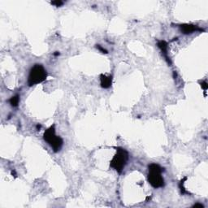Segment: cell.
I'll use <instances>...</instances> for the list:
<instances>
[{
    "label": "cell",
    "mask_w": 208,
    "mask_h": 208,
    "mask_svg": "<svg viewBox=\"0 0 208 208\" xmlns=\"http://www.w3.org/2000/svg\"><path fill=\"white\" fill-rule=\"evenodd\" d=\"M164 168L159 166V164H151L149 165L147 180L152 187L155 189L164 187V179L162 176Z\"/></svg>",
    "instance_id": "cell-1"
},
{
    "label": "cell",
    "mask_w": 208,
    "mask_h": 208,
    "mask_svg": "<svg viewBox=\"0 0 208 208\" xmlns=\"http://www.w3.org/2000/svg\"><path fill=\"white\" fill-rule=\"evenodd\" d=\"M128 161V153L122 147H117L116 153L110 162V167L118 173H121Z\"/></svg>",
    "instance_id": "cell-2"
},
{
    "label": "cell",
    "mask_w": 208,
    "mask_h": 208,
    "mask_svg": "<svg viewBox=\"0 0 208 208\" xmlns=\"http://www.w3.org/2000/svg\"><path fill=\"white\" fill-rule=\"evenodd\" d=\"M43 138L45 141L49 144L50 147L53 149V151L57 153L61 150L63 144V141L60 137L55 135V125H51L50 127L44 132Z\"/></svg>",
    "instance_id": "cell-3"
},
{
    "label": "cell",
    "mask_w": 208,
    "mask_h": 208,
    "mask_svg": "<svg viewBox=\"0 0 208 208\" xmlns=\"http://www.w3.org/2000/svg\"><path fill=\"white\" fill-rule=\"evenodd\" d=\"M47 77V72L42 64H35L29 71L28 85L33 86L42 83Z\"/></svg>",
    "instance_id": "cell-4"
},
{
    "label": "cell",
    "mask_w": 208,
    "mask_h": 208,
    "mask_svg": "<svg viewBox=\"0 0 208 208\" xmlns=\"http://www.w3.org/2000/svg\"><path fill=\"white\" fill-rule=\"evenodd\" d=\"M180 29L184 34H193V32L196 31H204L203 29L199 28L198 26L194 24H183L180 25Z\"/></svg>",
    "instance_id": "cell-5"
},
{
    "label": "cell",
    "mask_w": 208,
    "mask_h": 208,
    "mask_svg": "<svg viewBox=\"0 0 208 208\" xmlns=\"http://www.w3.org/2000/svg\"><path fill=\"white\" fill-rule=\"evenodd\" d=\"M101 86L103 89H108L112 86V76H106L104 74L100 75Z\"/></svg>",
    "instance_id": "cell-6"
},
{
    "label": "cell",
    "mask_w": 208,
    "mask_h": 208,
    "mask_svg": "<svg viewBox=\"0 0 208 208\" xmlns=\"http://www.w3.org/2000/svg\"><path fill=\"white\" fill-rule=\"evenodd\" d=\"M158 47H159V49L161 50L162 53L164 54V55L165 56V58H166V60L167 61V63H168L169 64H171V61H170V60L168 59V57H167V43L165 41H159V42H158Z\"/></svg>",
    "instance_id": "cell-7"
},
{
    "label": "cell",
    "mask_w": 208,
    "mask_h": 208,
    "mask_svg": "<svg viewBox=\"0 0 208 208\" xmlns=\"http://www.w3.org/2000/svg\"><path fill=\"white\" fill-rule=\"evenodd\" d=\"M19 102H20V96H19L18 94H17V95H15V96H12L10 99V100H9V102H10L11 106H12V107H16L18 106Z\"/></svg>",
    "instance_id": "cell-8"
},
{
    "label": "cell",
    "mask_w": 208,
    "mask_h": 208,
    "mask_svg": "<svg viewBox=\"0 0 208 208\" xmlns=\"http://www.w3.org/2000/svg\"><path fill=\"white\" fill-rule=\"evenodd\" d=\"M185 180H187V177H185L184 179L181 180H180V192H181L182 194H185V193H190L188 191L185 190V187L183 186V185H184V181H185Z\"/></svg>",
    "instance_id": "cell-9"
},
{
    "label": "cell",
    "mask_w": 208,
    "mask_h": 208,
    "mask_svg": "<svg viewBox=\"0 0 208 208\" xmlns=\"http://www.w3.org/2000/svg\"><path fill=\"white\" fill-rule=\"evenodd\" d=\"M51 4L55 5V7H60V6H62L63 4V2L60 1V0H57V1H53V2H51Z\"/></svg>",
    "instance_id": "cell-10"
},
{
    "label": "cell",
    "mask_w": 208,
    "mask_h": 208,
    "mask_svg": "<svg viewBox=\"0 0 208 208\" xmlns=\"http://www.w3.org/2000/svg\"><path fill=\"white\" fill-rule=\"evenodd\" d=\"M96 47L98 48V49L100 50V51L102 52V53H105V54H107V50L106 49H104L103 47H102L100 45H96Z\"/></svg>",
    "instance_id": "cell-11"
},
{
    "label": "cell",
    "mask_w": 208,
    "mask_h": 208,
    "mask_svg": "<svg viewBox=\"0 0 208 208\" xmlns=\"http://www.w3.org/2000/svg\"><path fill=\"white\" fill-rule=\"evenodd\" d=\"M201 86H202V88H203L205 91L208 88V85L206 81H202V82H201Z\"/></svg>",
    "instance_id": "cell-12"
},
{
    "label": "cell",
    "mask_w": 208,
    "mask_h": 208,
    "mask_svg": "<svg viewBox=\"0 0 208 208\" xmlns=\"http://www.w3.org/2000/svg\"><path fill=\"white\" fill-rule=\"evenodd\" d=\"M193 207H202V208H203L204 207V206H203V204H201V203H196V204H194V205H193Z\"/></svg>",
    "instance_id": "cell-13"
},
{
    "label": "cell",
    "mask_w": 208,
    "mask_h": 208,
    "mask_svg": "<svg viewBox=\"0 0 208 208\" xmlns=\"http://www.w3.org/2000/svg\"><path fill=\"white\" fill-rule=\"evenodd\" d=\"M54 55H60V53H59V52H57V53H55Z\"/></svg>",
    "instance_id": "cell-14"
}]
</instances>
